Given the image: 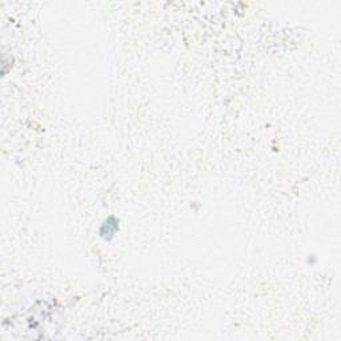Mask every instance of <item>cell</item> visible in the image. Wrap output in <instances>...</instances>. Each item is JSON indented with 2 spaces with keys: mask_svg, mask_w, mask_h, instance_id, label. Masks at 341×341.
Wrapping results in <instances>:
<instances>
[{
  "mask_svg": "<svg viewBox=\"0 0 341 341\" xmlns=\"http://www.w3.org/2000/svg\"><path fill=\"white\" fill-rule=\"evenodd\" d=\"M117 228H119V227H117L116 219H115V217H109V219H107L105 223L102 225V228H100V238L104 239L105 241H109V240L115 236V234H116Z\"/></svg>",
  "mask_w": 341,
  "mask_h": 341,
  "instance_id": "6da1fadb",
  "label": "cell"
}]
</instances>
